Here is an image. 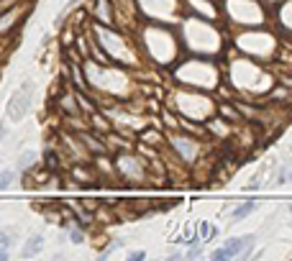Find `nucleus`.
<instances>
[{
	"label": "nucleus",
	"instance_id": "1",
	"mask_svg": "<svg viewBox=\"0 0 292 261\" xmlns=\"http://www.w3.org/2000/svg\"><path fill=\"white\" fill-rule=\"evenodd\" d=\"M256 243V236L254 233H243V236H231L223 241L221 249H215L210 254L213 261H226V259H249L251 256V249Z\"/></svg>",
	"mask_w": 292,
	"mask_h": 261
},
{
	"label": "nucleus",
	"instance_id": "2",
	"mask_svg": "<svg viewBox=\"0 0 292 261\" xmlns=\"http://www.w3.org/2000/svg\"><path fill=\"white\" fill-rule=\"evenodd\" d=\"M31 103H34V82H23V85H18L15 87V92L8 98V103H5V115H8V120H13V123H18V120H23L26 118V113L31 110Z\"/></svg>",
	"mask_w": 292,
	"mask_h": 261
},
{
	"label": "nucleus",
	"instance_id": "3",
	"mask_svg": "<svg viewBox=\"0 0 292 261\" xmlns=\"http://www.w3.org/2000/svg\"><path fill=\"white\" fill-rule=\"evenodd\" d=\"M44 236H28L26 243H23V249H21V256L23 259H31V256H39L44 251Z\"/></svg>",
	"mask_w": 292,
	"mask_h": 261
},
{
	"label": "nucleus",
	"instance_id": "4",
	"mask_svg": "<svg viewBox=\"0 0 292 261\" xmlns=\"http://www.w3.org/2000/svg\"><path fill=\"white\" fill-rule=\"evenodd\" d=\"M256 208H259V205H256V200H246V203H241L238 208L231 210V218H234L236 223H238V220H246V218H249V215H251Z\"/></svg>",
	"mask_w": 292,
	"mask_h": 261
},
{
	"label": "nucleus",
	"instance_id": "5",
	"mask_svg": "<svg viewBox=\"0 0 292 261\" xmlns=\"http://www.w3.org/2000/svg\"><path fill=\"white\" fill-rule=\"evenodd\" d=\"M15 177H18V169H0V192L10 190V184L15 182Z\"/></svg>",
	"mask_w": 292,
	"mask_h": 261
},
{
	"label": "nucleus",
	"instance_id": "6",
	"mask_svg": "<svg viewBox=\"0 0 292 261\" xmlns=\"http://www.w3.org/2000/svg\"><path fill=\"white\" fill-rule=\"evenodd\" d=\"M10 233H8V230H3V228H0V261H5L8 256H10Z\"/></svg>",
	"mask_w": 292,
	"mask_h": 261
},
{
	"label": "nucleus",
	"instance_id": "7",
	"mask_svg": "<svg viewBox=\"0 0 292 261\" xmlns=\"http://www.w3.org/2000/svg\"><path fill=\"white\" fill-rule=\"evenodd\" d=\"M34 161H36V151H23L21 154V161H18V166H15V169H18V172H26L28 166H34Z\"/></svg>",
	"mask_w": 292,
	"mask_h": 261
},
{
	"label": "nucleus",
	"instance_id": "8",
	"mask_svg": "<svg viewBox=\"0 0 292 261\" xmlns=\"http://www.w3.org/2000/svg\"><path fill=\"white\" fill-rule=\"evenodd\" d=\"M67 236H69L72 243H82V241H85V233H82L80 228H69V230H67Z\"/></svg>",
	"mask_w": 292,
	"mask_h": 261
},
{
	"label": "nucleus",
	"instance_id": "9",
	"mask_svg": "<svg viewBox=\"0 0 292 261\" xmlns=\"http://www.w3.org/2000/svg\"><path fill=\"white\" fill-rule=\"evenodd\" d=\"M123 249V241H118V243H111V246H108V249L100 254V259H108V256H113L116 251H120Z\"/></svg>",
	"mask_w": 292,
	"mask_h": 261
},
{
	"label": "nucleus",
	"instance_id": "10",
	"mask_svg": "<svg viewBox=\"0 0 292 261\" xmlns=\"http://www.w3.org/2000/svg\"><path fill=\"white\" fill-rule=\"evenodd\" d=\"M126 259H128V261H141V259H146V251H131Z\"/></svg>",
	"mask_w": 292,
	"mask_h": 261
},
{
	"label": "nucleus",
	"instance_id": "11",
	"mask_svg": "<svg viewBox=\"0 0 292 261\" xmlns=\"http://www.w3.org/2000/svg\"><path fill=\"white\" fill-rule=\"evenodd\" d=\"M197 256H203V251H200V249H197V243H195L192 249L187 251V259H197Z\"/></svg>",
	"mask_w": 292,
	"mask_h": 261
},
{
	"label": "nucleus",
	"instance_id": "12",
	"mask_svg": "<svg viewBox=\"0 0 292 261\" xmlns=\"http://www.w3.org/2000/svg\"><path fill=\"white\" fill-rule=\"evenodd\" d=\"M3 136H5V123H0V141H3Z\"/></svg>",
	"mask_w": 292,
	"mask_h": 261
},
{
	"label": "nucleus",
	"instance_id": "13",
	"mask_svg": "<svg viewBox=\"0 0 292 261\" xmlns=\"http://www.w3.org/2000/svg\"><path fill=\"white\" fill-rule=\"evenodd\" d=\"M292 179V166H287V182Z\"/></svg>",
	"mask_w": 292,
	"mask_h": 261
},
{
	"label": "nucleus",
	"instance_id": "14",
	"mask_svg": "<svg viewBox=\"0 0 292 261\" xmlns=\"http://www.w3.org/2000/svg\"><path fill=\"white\" fill-rule=\"evenodd\" d=\"M287 210H290V215H292V203H290V208H287Z\"/></svg>",
	"mask_w": 292,
	"mask_h": 261
}]
</instances>
